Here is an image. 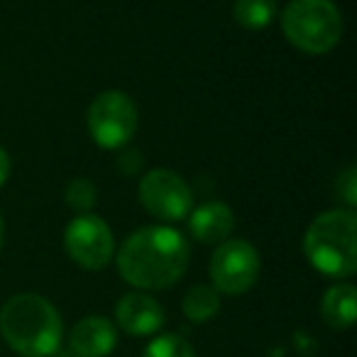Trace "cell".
<instances>
[{"label":"cell","mask_w":357,"mask_h":357,"mask_svg":"<svg viewBox=\"0 0 357 357\" xmlns=\"http://www.w3.org/2000/svg\"><path fill=\"white\" fill-rule=\"evenodd\" d=\"M189 240L167 225L139 228L118 252V272L139 291L169 289L189 269Z\"/></svg>","instance_id":"1"},{"label":"cell","mask_w":357,"mask_h":357,"mask_svg":"<svg viewBox=\"0 0 357 357\" xmlns=\"http://www.w3.org/2000/svg\"><path fill=\"white\" fill-rule=\"evenodd\" d=\"M61 316L40 294H15L0 308V335L22 357H52L61 345Z\"/></svg>","instance_id":"2"},{"label":"cell","mask_w":357,"mask_h":357,"mask_svg":"<svg viewBox=\"0 0 357 357\" xmlns=\"http://www.w3.org/2000/svg\"><path fill=\"white\" fill-rule=\"evenodd\" d=\"M303 252L316 272L350 279L357 272V218L350 208L321 213L303 235Z\"/></svg>","instance_id":"3"},{"label":"cell","mask_w":357,"mask_h":357,"mask_svg":"<svg viewBox=\"0 0 357 357\" xmlns=\"http://www.w3.org/2000/svg\"><path fill=\"white\" fill-rule=\"evenodd\" d=\"M287 40L306 54H328L342 37V15L333 0H291L282 13Z\"/></svg>","instance_id":"4"},{"label":"cell","mask_w":357,"mask_h":357,"mask_svg":"<svg viewBox=\"0 0 357 357\" xmlns=\"http://www.w3.org/2000/svg\"><path fill=\"white\" fill-rule=\"evenodd\" d=\"M89 132L103 149H120L137 132V105L123 91H103L89 105Z\"/></svg>","instance_id":"5"},{"label":"cell","mask_w":357,"mask_h":357,"mask_svg":"<svg viewBox=\"0 0 357 357\" xmlns=\"http://www.w3.org/2000/svg\"><path fill=\"white\" fill-rule=\"evenodd\" d=\"M262 259L252 243L248 240H223L211 257V282L218 294L240 296L257 284Z\"/></svg>","instance_id":"6"},{"label":"cell","mask_w":357,"mask_h":357,"mask_svg":"<svg viewBox=\"0 0 357 357\" xmlns=\"http://www.w3.org/2000/svg\"><path fill=\"white\" fill-rule=\"evenodd\" d=\"M139 204L152 218L176 223L194 211V191L181 174L172 169H152L139 181Z\"/></svg>","instance_id":"7"},{"label":"cell","mask_w":357,"mask_h":357,"mask_svg":"<svg viewBox=\"0 0 357 357\" xmlns=\"http://www.w3.org/2000/svg\"><path fill=\"white\" fill-rule=\"evenodd\" d=\"M64 248L79 267L98 272L113 259L115 240L108 223L93 213L76 215L64 233Z\"/></svg>","instance_id":"8"},{"label":"cell","mask_w":357,"mask_h":357,"mask_svg":"<svg viewBox=\"0 0 357 357\" xmlns=\"http://www.w3.org/2000/svg\"><path fill=\"white\" fill-rule=\"evenodd\" d=\"M115 323L132 337H147L162 331L164 308L154 296L144 291L125 294L115 303Z\"/></svg>","instance_id":"9"},{"label":"cell","mask_w":357,"mask_h":357,"mask_svg":"<svg viewBox=\"0 0 357 357\" xmlns=\"http://www.w3.org/2000/svg\"><path fill=\"white\" fill-rule=\"evenodd\" d=\"M118 345V328L103 316H86L71 328L69 350L76 357H108Z\"/></svg>","instance_id":"10"},{"label":"cell","mask_w":357,"mask_h":357,"mask_svg":"<svg viewBox=\"0 0 357 357\" xmlns=\"http://www.w3.org/2000/svg\"><path fill=\"white\" fill-rule=\"evenodd\" d=\"M233 228H235V213L228 204L208 201V204L191 211L189 230L199 243L206 245L223 243L233 233Z\"/></svg>","instance_id":"11"},{"label":"cell","mask_w":357,"mask_h":357,"mask_svg":"<svg viewBox=\"0 0 357 357\" xmlns=\"http://www.w3.org/2000/svg\"><path fill=\"white\" fill-rule=\"evenodd\" d=\"M321 316L333 331H347L357 321V289L350 282L333 284L321 301Z\"/></svg>","instance_id":"12"},{"label":"cell","mask_w":357,"mask_h":357,"mask_svg":"<svg viewBox=\"0 0 357 357\" xmlns=\"http://www.w3.org/2000/svg\"><path fill=\"white\" fill-rule=\"evenodd\" d=\"M181 311L191 323H206L220 311V294L208 284H196L184 294Z\"/></svg>","instance_id":"13"},{"label":"cell","mask_w":357,"mask_h":357,"mask_svg":"<svg viewBox=\"0 0 357 357\" xmlns=\"http://www.w3.org/2000/svg\"><path fill=\"white\" fill-rule=\"evenodd\" d=\"M233 15L248 30H264L277 15L274 0H235Z\"/></svg>","instance_id":"14"},{"label":"cell","mask_w":357,"mask_h":357,"mask_svg":"<svg viewBox=\"0 0 357 357\" xmlns=\"http://www.w3.org/2000/svg\"><path fill=\"white\" fill-rule=\"evenodd\" d=\"M142 357H196V350L186 337L176 333H162L144 347Z\"/></svg>","instance_id":"15"},{"label":"cell","mask_w":357,"mask_h":357,"mask_svg":"<svg viewBox=\"0 0 357 357\" xmlns=\"http://www.w3.org/2000/svg\"><path fill=\"white\" fill-rule=\"evenodd\" d=\"M96 201H98V191H96V184L91 178L79 176L66 186V206H69L76 215L91 213Z\"/></svg>","instance_id":"16"},{"label":"cell","mask_w":357,"mask_h":357,"mask_svg":"<svg viewBox=\"0 0 357 357\" xmlns=\"http://www.w3.org/2000/svg\"><path fill=\"white\" fill-rule=\"evenodd\" d=\"M337 194L340 199L347 204V208H355L357 206V169L355 167H347L345 172L337 176Z\"/></svg>","instance_id":"17"},{"label":"cell","mask_w":357,"mask_h":357,"mask_svg":"<svg viewBox=\"0 0 357 357\" xmlns=\"http://www.w3.org/2000/svg\"><path fill=\"white\" fill-rule=\"evenodd\" d=\"M8 176H10V157L3 147H0V186L6 184Z\"/></svg>","instance_id":"18"},{"label":"cell","mask_w":357,"mask_h":357,"mask_svg":"<svg viewBox=\"0 0 357 357\" xmlns=\"http://www.w3.org/2000/svg\"><path fill=\"white\" fill-rule=\"evenodd\" d=\"M52 357H76V355H74V352H71V350H56Z\"/></svg>","instance_id":"19"},{"label":"cell","mask_w":357,"mask_h":357,"mask_svg":"<svg viewBox=\"0 0 357 357\" xmlns=\"http://www.w3.org/2000/svg\"><path fill=\"white\" fill-rule=\"evenodd\" d=\"M3 243H6V225H3V218H0V250H3Z\"/></svg>","instance_id":"20"}]
</instances>
